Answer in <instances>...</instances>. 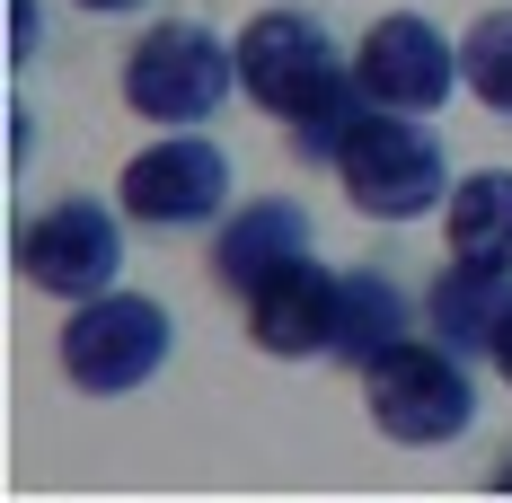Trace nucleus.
I'll use <instances>...</instances> for the list:
<instances>
[{
	"mask_svg": "<svg viewBox=\"0 0 512 503\" xmlns=\"http://www.w3.org/2000/svg\"><path fill=\"white\" fill-rule=\"evenodd\" d=\"M504 318H512V274H495V265L451 256L424 283V336H442L451 353H495V327Z\"/></svg>",
	"mask_w": 512,
	"mask_h": 503,
	"instance_id": "nucleus-11",
	"label": "nucleus"
},
{
	"mask_svg": "<svg viewBox=\"0 0 512 503\" xmlns=\"http://www.w3.org/2000/svg\"><path fill=\"white\" fill-rule=\"evenodd\" d=\"M36 53V0H9V62Z\"/></svg>",
	"mask_w": 512,
	"mask_h": 503,
	"instance_id": "nucleus-15",
	"label": "nucleus"
},
{
	"mask_svg": "<svg viewBox=\"0 0 512 503\" xmlns=\"http://www.w3.org/2000/svg\"><path fill=\"white\" fill-rule=\"evenodd\" d=\"M486 362L504 371V389H512V318H504V327H495V353H486Z\"/></svg>",
	"mask_w": 512,
	"mask_h": 503,
	"instance_id": "nucleus-16",
	"label": "nucleus"
},
{
	"mask_svg": "<svg viewBox=\"0 0 512 503\" xmlns=\"http://www.w3.org/2000/svg\"><path fill=\"white\" fill-rule=\"evenodd\" d=\"M239 89L292 133L301 159H336L345 124L371 106L318 9H256L239 27Z\"/></svg>",
	"mask_w": 512,
	"mask_h": 503,
	"instance_id": "nucleus-1",
	"label": "nucleus"
},
{
	"mask_svg": "<svg viewBox=\"0 0 512 503\" xmlns=\"http://www.w3.org/2000/svg\"><path fill=\"white\" fill-rule=\"evenodd\" d=\"M115 203L142 230H204V221L230 212V159H221V142H204L186 124L151 151H133V168L115 177Z\"/></svg>",
	"mask_w": 512,
	"mask_h": 503,
	"instance_id": "nucleus-7",
	"label": "nucleus"
},
{
	"mask_svg": "<svg viewBox=\"0 0 512 503\" xmlns=\"http://www.w3.org/2000/svg\"><path fill=\"white\" fill-rule=\"evenodd\" d=\"M354 80L371 106H407V115H433V106L460 89V45L424 18V9H389L371 18L354 45Z\"/></svg>",
	"mask_w": 512,
	"mask_h": 503,
	"instance_id": "nucleus-8",
	"label": "nucleus"
},
{
	"mask_svg": "<svg viewBox=\"0 0 512 503\" xmlns=\"http://www.w3.org/2000/svg\"><path fill=\"white\" fill-rule=\"evenodd\" d=\"M292 256H309V203L256 195V203H239V212L221 221V239H212V283H221L230 301H248L256 283H265L274 265H292Z\"/></svg>",
	"mask_w": 512,
	"mask_h": 503,
	"instance_id": "nucleus-10",
	"label": "nucleus"
},
{
	"mask_svg": "<svg viewBox=\"0 0 512 503\" xmlns=\"http://www.w3.org/2000/svg\"><path fill=\"white\" fill-rule=\"evenodd\" d=\"M442 239H451V256H468V265L512 274V168H477V177L451 186V203H442Z\"/></svg>",
	"mask_w": 512,
	"mask_h": 503,
	"instance_id": "nucleus-12",
	"label": "nucleus"
},
{
	"mask_svg": "<svg viewBox=\"0 0 512 503\" xmlns=\"http://www.w3.org/2000/svg\"><path fill=\"white\" fill-rule=\"evenodd\" d=\"M168 345H177V327L151 292H98V301H71L53 353H62V380L80 398H124V389L159 380Z\"/></svg>",
	"mask_w": 512,
	"mask_h": 503,
	"instance_id": "nucleus-5",
	"label": "nucleus"
},
{
	"mask_svg": "<svg viewBox=\"0 0 512 503\" xmlns=\"http://www.w3.org/2000/svg\"><path fill=\"white\" fill-rule=\"evenodd\" d=\"M18 274L53 292V301H98L115 292L124 274V203H98V195H53L45 212L18 221Z\"/></svg>",
	"mask_w": 512,
	"mask_h": 503,
	"instance_id": "nucleus-6",
	"label": "nucleus"
},
{
	"mask_svg": "<svg viewBox=\"0 0 512 503\" xmlns=\"http://www.w3.org/2000/svg\"><path fill=\"white\" fill-rule=\"evenodd\" d=\"M407 292L389 283V274H345V292H336V362H354V371H371L380 353L407 336Z\"/></svg>",
	"mask_w": 512,
	"mask_h": 503,
	"instance_id": "nucleus-13",
	"label": "nucleus"
},
{
	"mask_svg": "<svg viewBox=\"0 0 512 503\" xmlns=\"http://www.w3.org/2000/svg\"><path fill=\"white\" fill-rule=\"evenodd\" d=\"M460 80L477 89V106L512 115V9H477L460 36Z\"/></svg>",
	"mask_w": 512,
	"mask_h": 503,
	"instance_id": "nucleus-14",
	"label": "nucleus"
},
{
	"mask_svg": "<svg viewBox=\"0 0 512 503\" xmlns=\"http://www.w3.org/2000/svg\"><path fill=\"white\" fill-rule=\"evenodd\" d=\"M71 9H89V18H133L142 0H71Z\"/></svg>",
	"mask_w": 512,
	"mask_h": 503,
	"instance_id": "nucleus-17",
	"label": "nucleus"
},
{
	"mask_svg": "<svg viewBox=\"0 0 512 503\" xmlns=\"http://www.w3.org/2000/svg\"><path fill=\"white\" fill-rule=\"evenodd\" d=\"M336 292H345V274H327L318 256L274 265V274L248 292V345L256 353H283V362L336 353Z\"/></svg>",
	"mask_w": 512,
	"mask_h": 503,
	"instance_id": "nucleus-9",
	"label": "nucleus"
},
{
	"mask_svg": "<svg viewBox=\"0 0 512 503\" xmlns=\"http://www.w3.org/2000/svg\"><path fill=\"white\" fill-rule=\"evenodd\" d=\"M327 168L345 177V203L371 221H424L433 203H451V151L407 106H362Z\"/></svg>",
	"mask_w": 512,
	"mask_h": 503,
	"instance_id": "nucleus-2",
	"label": "nucleus"
},
{
	"mask_svg": "<svg viewBox=\"0 0 512 503\" xmlns=\"http://www.w3.org/2000/svg\"><path fill=\"white\" fill-rule=\"evenodd\" d=\"M495 495H512V459H504V468H495Z\"/></svg>",
	"mask_w": 512,
	"mask_h": 503,
	"instance_id": "nucleus-18",
	"label": "nucleus"
},
{
	"mask_svg": "<svg viewBox=\"0 0 512 503\" xmlns=\"http://www.w3.org/2000/svg\"><path fill=\"white\" fill-rule=\"evenodd\" d=\"M362 406H371V424H380L389 442L442 451V442H460V433H468L477 389H468L460 353L442 345V336H398V345L362 371Z\"/></svg>",
	"mask_w": 512,
	"mask_h": 503,
	"instance_id": "nucleus-4",
	"label": "nucleus"
},
{
	"mask_svg": "<svg viewBox=\"0 0 512 503\" xmlns=\"http://www.w3.org/2000/svg\"><path fill=\"white\" fill-rule=\"evenodd\" d=\"M230 89H239V45H221L204 18H159L124 53V106L159 133H186V124L221 115Z\"/></svg>",
	"mask_w": 512,
	"mask_h": 503,
	"instance_id": "nucleus-3",
	"label": "nucleus"
}]
</instances>
